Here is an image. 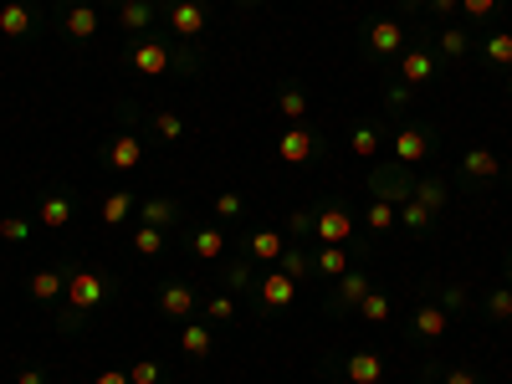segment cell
<instances>
[{
    "label": "cell",
    "mask_w": 512,
    "mask_h": 384,
    "mask_svg": "<svg viewBox=\"0 0 512 384\" xmlns=\"http://www.w3.org/2000/svg\"><path fill=\"white\" fill-rule=\"evenodd\" d=\"M113 303H118V277L113 272L67 262V292H62V308H57V333H77L82 323L98 318Z\"/></svg>",
    "instance_id": "1"
},
{
    "label": "cell",
    "mask_w": 512,
    "mask_h": 384,
    "mask_svg": "<svg viewBox=\"0 0 512 384\" xmlns=\"http://www.w3.org/2000/svg\"><path fill=\"white\" fill-rule=\"evenodd\" d=\"M123 67L139 72V77H164V72H175V77H200L205 57H200L195 47H185V41H175L169 31H144V36H128Z\"/></svg>",
    "instance_id": "2"
},
{
    "label": "cell",
    "mask_w": 512,
    "mask_h": 384,
    "mask_svg": "<svg viewBox=\"0 0 512 384\" xmlns=\"http://www.w3.org/2000/svg\"><path fill=\"white\" fill-rule=\"evenodd\" d=\"M164 26L175 31V41H185V47H195V41L210 31V11H205V0H154Z\"/></svg>",
    "instance_id": "3"
},
{
    "label": "cell",
    "mask_w": 512,
    "mask_h": 384,
    "mask_svg": "<svg viewBox=\"0 0 512 384\" xmlns=\"http://www.w3.org/2000/svg\"><path fill=\"white\" fill-rule=\"evenodd\" d=\"M369 195L374 200H390V205H405L415 195V169L400 164V159H379L369 169Z\"/></svg>",
    "instance_id": "4"
},
{
    "label": "cell",
    "mask_w": 512,
    "mask_h": 384,
    "mask_svg": "<svg viewBox=\"0 0 512 384\" xmlns=\"http://www.w3.org/2000/svg\"><path fill=\"white\" fill-rule=\"evenodd\" d=\"M251 303H256V313L277 318V313H287V308L297 303V282H292L282 267H262V277H256V292H251Z\"/></svg>",
    "instance_id": "5"
},
{
    "label": "cell",
    "mask_w": 512,
    "mask_h": 384,
    "mask_svg": "<svg viewBox=\"0 0 512 384\" xmlns=\"http://www.w3.org/2000/svg\"><path fill=\"white\" fill-rule=\"evenodd\" d=\"M323 154H328V144H323L318 128H308V123H287V134L277 139V159H282V164H292V169L318 164Z\"/></svg>",
    "instance_id": "6"
},
{
    "label": "cell",
    "mask_w": 512,
    "mask_h": 384,
    "mask_svg": "<svg viewBox=\"0 0 512 384\" xmlns=\"http://www.w3.org/2000/svg\"><path fill=\"white\" fill-rule=\"evenodd\" d=\"M395 77L405 82V88H425V82L441 77V62H436V52H431V41H425V31H420L415 47H405V52L395 57Z\"/></svg>",
    "instance_id": "7"
},
{
    "label": "cell",
    "mask_w": 512,
    "mask_h": 384,
    "mask_svg": "<svg viewBox=\"0 0 512 384\" xmlns=\"http://www.w3.org/2000/svg\"><path fill=\"white\" fill-rule=\"evenodd\" d=\"M364 57L369 62H395L400 52H405V41H410V31L400 26V21H364Z\"/></svg>",
    "instance_id": "8"
},
{
    "label": "cell",
    "mask_w": 512,
    "mask_h": 384,
    "mask_svg": "<svg viewBox=\"0 0 512 384\" xmlns=\"http://www.w3.org/2000/svg\"><path fill=\"white\" fill-rule=\"evenodd\" d=\"M369 287H374V277H369L364 267H349L344 277L333 282V292L323 297V313H328V318H338V313H354V308L364 303V292H369Z\"/></svg>",
    "instance_id": "9"
},
{
    "label": "cell",
    "mask_w": 512,
    "mask_h": 384,
    "mask_svg": "<svg viewBox=\"0 0 512 384\" xmlns=\"http://www.w3.org/2000/svg\"><path fill=\"white\" fill-rule=\"evenodd\" d=\"M154 303H159V313H164V318L190 323V318H195V308H200V292H195L185 277H169V282H159V287H154Z\"/></svg>",
    "instance_id": "10"
},
{
    "label": "cell",
    "mask_w": 512,
    "mask_h": 384,
    "mask_svg": "<svg viewBox=\"0 0 512 384\" xmlns=\"http://www.w3.org/2000/svg\"><path fill=\"white\" fill-rule=\"evenodd\" d=\"M57 26H62V36H67V41H77V47H82V41H93V36H98L103 16H98L93 0H62Z\"/></svg>",
    "instance_id": "11"
},
{
    "label": "cell",
    "mask_w": 512,
    "mask_h": 384,
    "mask_svg": "<svg viewBox=\"0 0 512 384\" xmlns=\"http://www.w3.org/2000/svg\"><path fill=\"white\" fill-rule=\"evenodd\" d=\"M318 246H349L354 241V210H344L338 200H323L318 205V231H313Z\"/></svg>",
    "instance_id": "12"
},
{
    "label": "cell",
    "mask_w": 512,
    "mask_h": 384,
    "mask_svg": "<svg viewBox=\"0 0 512 384\" xmlns=\"http://www.w3.org/2000/svg\"><path fill=\"white\" fill-rule=\"evenodd\" d=\"M436 154V128H425V123H400L395 128V159L400 164H425V159H431Z\"/></svg>",
    "instance_id": "13"
},
{
    "label": "cell",
    "mask_w": 512,
    "mask_h": 384,
    "mask_svg": "<svg viewBox=\"0 0 512 384\" xmlns=\"http://www.w3.org/2000/svg\"><path fill=\"white\" fill-rule=\"evenodd\" d=\"M77 221V195L72 190H47V195H36V226H47V231H67Z\"/></svg>",
    "instance_id": "14"
},
{
    "label": "cell",
    "mask_w": 512,
    "mask_h": 384,
    "mask_svg": "<svg viewBox=\"0 0 512 384\" xmlns=\"http://www.w3.org/2000/svg\"><path fill=\"white\" fill-rule=\"evenodd\" d=\"M282 251H287V236L272 231V226H256L241 236V256H251L256 267H277L282 262Z\"/></svg>",
    "instance_id": "15"
},
{
    "label": "cell",
    "mask_w": 512,
    "mask_h": 384,
    "mask_svg": "<svg viewBox=\"0 0 512 384\" xmlns=\"http://www.w3.org/2000/svg\"><path fill=\"white\" fill-rule=\"evenodd\" d=\"M446 333H451V313L441 303H420L410 313V338H415V344H441Z\"/></svg>",
    "instance_id": "16"
},
{
    "label": "cell",
    "mask_w": 512,
    "mask_h": 384,
    "mask_svg": "<svg viewBox=\"0 0 512 384\" xmlns=\"http://www.w3.org/2000/svg\"><path fill=\"white\" fill-rule=\"evenodd\" d=\"M185 221V205L175 195H144L139 200V226H159V231H175Z\"/></svg>",
    "instance_id": "17"
},
{
    "label": "cell",
    "mask_w": 512,
    "mask_h": 384,
    "mask_svg": "<svg viewBox=\"0 0 512 384\" xmlns=\"http://www.w3.org/2000/svg\"><path fill=\"white\" fill-rule=\"evenodd\" d=\"M425 41H431L436 62H466L472 57V31H461V26H436V31H425Z\"/></svg>",
    "instance_id": "18"
},
{
    "label": "cell",
    "mask_w": 512,
    "mask_h": 384,
    "mask_svg": "<svg viewBox=\"0 0 512 384\" xmlns=\"http://www.w3.org/2000/svg\"><path fill=\"white\" fill-rule=\"evenodd\" d=\"M103 164H108V169H118V175H134V169L144 164V144H139V134H134V128H123L118 139H108V149H103Z\"/></svg>",
    "instance_id": "19"
},
{
    "label": "cell",
    "mask_w": 512,
    "mask_h": 384,
    "mask_svg": "<svg viewBox=\"0 0 512 384\" xmlns=\"http://www.w3.org/2000/svg\"><path fill=\"white\" fill-rule=\"evenodd\" d=\"M461 180H466V185H497V180H502V154H492V149H466V154H461Z\"/></svg>",
    "instance_id": "20"
},
{
    "label": "cell",
    "mask_w": 512,
    "mask_h": 384,
    "mask_svg": "<svg viewBox=\"0 0 512 384\" xmlns=\"http://www.w3.org/2000/svg\"><path fill=\"white\" fill-rule=\"evenodd\" d=\"M26 292H31V303L57 308L62 292H67V267H41V272H31V277H26Z\"/></svg>",
    "instance_id": "21"
},
{
    "label": "cell",
    "mask_w": 512,
    "mask_h": 384,
    "mask_svg": "<svg viewBox=\"0 0 512 384\" xmlns=\"http://www.w3.org/2000/svg\"><path fill=\"white\" fill-rule=\"evenodd\" d=\"M0 31H6L11 41H31L41 31V16L26 6V0H6V6H0Z\"/></svg>",
    "instance_id": "22"
},
{
    "label": "cell",
    "mask_w": 512,
    "mask_h": 384,
    "mask_svg": "<svg viewBox=\"0 0 512 384\" xmlns=\"http://www.w3.org/2000/svg\"><path fill=\"white\" fill-rule=\"evenodd\" d=\"M338 379L344 384H379L384 379V359L374 349H354L344 364H338Z\"/></svg>",
    "instance_id": "23"
},
{
    "label": "cell",
    "mask_w": 512,
    "mask_h": 384,
    "mask_svg": "<svg viewBox=\"0 0 512 384\" xmlns=\"http://www.w3.org/2000/svg\"><path fill=\"white\" fill-rule=\"evenodd\" d=\"M216 277H221V287L226 292H256V277H262V267L251 262V256H231V262H216Z\"/></svg>",
    "instance_id": "24"
},
{
    "label": "cell",
    "mask_w": 512,
    "mask_h": 384,
    "mask_svg": "<svg viewBox=\"0 0 512 384\" xmlns=\"http://www.w3.org/2000/svg\"><path fill=\"white\" fill-rule=\"evenodd\" d=\"M118 31H128V36H144V31H154V21H159V6L154 0H118Z\"/></svg>",
    "instance_id": "25"
},
{
    "label": "cell",
    "mask_w": 512,
    "mask_h": 384,
    "mask_svg": "<svg viewBox=\"0 0 512 384\" xmlns=\"http://www.w3.org/2000/svg\"><path fill=\"white\" fill-rule=\"evenodd\" d=\"M180 354L185 359H210V354H216V323H200V318H190L185 328H180Z\"/></svg>",
    "instance_id": "26"
},
{
    "label": "cell",
    "mask_w": 512,
    "mask_h": 384,
    "mask_svg": "<svg viewBox=\"0 0 512 384\" xmlns=\"http://www.w3.org/2000/svg\"><path fill=\"white\" fill-rule=\"evenodd\" d=\"M190 256L195 262H226V231L221 226H195L190 231Z\"/></svg>",
    "instance_id": "27"
},
{
    "label": "cell",
    "mask_w": 512,
    "mask_h": 384,
    "mask_svg": "<svg viewBox=\"0 0 512 384\" xmlns=\"http://www.w3.org/2000/svg\"><path fill=\"white\" fill-rule=\"evenodd\" d=\"M134 205H139V200H134V190H123V185H118V190H108V195H103V205H98V221H103L108 231H118L128 216H134Z\"/></svg>",
    "instance_id": "28"
},
{
    "label": "cell",
    "mask_w": 512,
    "mask_h": 384,
    "mask_svg": "<svg viewBox=\"0 0 512 384\" xmlns=\"http://www.w3.org/2000/svg\"><path fill=\"white\" fill-rule=\"evenodd\" d=\"M349 149H354L359 159H379V149H384V128H379L374 118H359V123L349 128Z\"/></svg>",
    "instance_id": "29"
},
{
    "label": "cell",
    "mask_w": 512,
    "mask_h": 384,
    "mask_svg": "<svg viewBox=\"0 0 512 384\" xmlns=\"http://www.w3.org/2000/svg\"><path fill=\"white\" fill-rule=\"evenodd\" d=\"M482 62H487L492 72H512V31H507V26H502V31H487Z\"/></svg>",
    "instance_id": "30"
},
{
    "label": "cell",
    "mask_w": 512,
    "mask_h": 384,
    "mask_svg": "<svg viewBox=\"0 0 512 384\" xmlns=\"http://www.w3.org/2000/svg\"><path fill=\"white\" fill-rule=\"evenodd\" d=\"M277 113L287 123H308V93L297 88V82H282V88H277Z\"/></svg>",
    "instance_id": "31"
},
{
    "label": "cell",
    "mask_w": 512,
    "mask_h": 384,
    "mask_svg": "<svg viewBox=\"0 0 512 384\" xmlns=\"http://www.w3.org/2000/svg\"><path fill=\"white\" fill-rule=\"evenodd\" d=\"M313 272L338 282V277L349 272V246H318V251H313Z\"/></svg>",
    "instance_id": "32"
},
{
    "label": "cell",
    "mask_w": 512,
    "mask_h": 384,
    "mask_svg": "<svg viewBox=\"0 0 512 384\" xmlns=\"http://www.w3.org/2000/svg\"><path fill=\"white\" fill-rule=\"evenodd\" d=\"M431 221H436V210H431V205H420L415 195L400 205V231H410V236H425V231H431Z\"/></svg>",
    "instance_id": "33"
},
{
    "label": "cell",
    "mask_w": 512,
    "mask_h": 384,
    "mask_svg": "<svg viewBox=\"0 0 512 384\" xmlns=\"http://www.w3.org/2000/svg\"><path fill=\"white\" fill-rule=\"evenodd\" d=\"M354 313H359L364 323H390V313H395V303H390V297H384L379 287H369V292H364V303H359Z\"/></svg>",
    "instance_id": "34"
},
{
    "label": "cell",
    "mask_w": 512,
    "mask_h": 384,
    "mask_svg": "<svg viewBox=\"0 0 512 384\" xmlns=\"http://www.w3.org/2000/svg\"><path fill=\"white\" fill-rule=\"evenodd\" d=\"M364 221H369V231H374V236H384V231H395V226H400V205L374 200V205L364 210Z\"/></svg>",
    "instance_id": "35"
},
{
    "label": "cell",
    "mask_w": 512,
    "mask_h": 384,
    "mask_svg": "<svg viewBox=\"0 0 512 384\" xmlns=\"http://www.w3.org/2000/svg\"><path fill=\"white\" fill-rule=\"evenodd\" d=\"M205 323H221V328H226V323H236V292H226V287H221V292H210V303H205Z\"/></svg>",
    "instance_id": "36"
},
{
    "label": "cell",
    "mask_w": 512,
    "mask_h": 384,
    "mask_svg": "<svg viewBox=\"0 0 512 384\" xmlns=\"http://www.w3.org/2000/svg\"><path fill=\"white\" fill-rule=\"evenodd\" d=\"M164 236H169V231H159V226H139V231H134V256H144V262L164 256Z\"/></svg>",
    "instance_id": "37"
},
{
    "label": "cell",
    "mask_w": 512,
    "mask_h": 384,
    "mask_svg": "<svg viewBox=\"0 0 512 384\" xmlns=\"http://www.w3.org/2000/svg\"><path fill=\"white\" fill-rule=\"evenodd\" d=\"M313 231H318V205L308 210V205H297L292 216H287V236H297V241H313Z\"/></svg>",
    "instance_id": "38"
},
{
    "label": "cell",
    "mask_w": 512,
    "mask_h": 384,
    "mask_svg": "<svg viewBox=\"0 0 512 384\" xmlns=\"http://www.w3.org/2000/svg\"><path fill=\"white\" fill-rule=\"evenodd\" d=\"M415 200H420V205H431L436 216H441V210L451 205V195H446V180H415Z\"/></svg>",
    "instance_id": "39"
},
{
    "label": "cell",
    "mask_w": 512,
    "mask_h": 384,
    "mask_svg": "<svg viewBox=\"0 0 512 384\" xmlns=\"http://www.w3.org/2000/svg\"><path fill=\"white\" fill-rule=\"evenodd\" d=\"M482 313H487L492 323H512V287H492L487 303H482Z\"/></svg>",
    "instance_id": "40"
},
{
    "label": "cell",
    "mask_w": 512,
    "mask_h": 384,
    "mask_svg": "<svg viewBox=\"0 0 512 384\" xmlns=\"http://www.w3.org/2000/svg\"><path fill=\"white\" fill-rule=\"evenodd\" d=\"M277 267H282V272H287L292 282H303V277L313 272V256H308L303 246H287V251H282V262H277Z\"/></svg>",
    "instance_id": "41"
},
{
    "label": "cell",
    "mask_w": 512,
    "mask_h": 384,
    "mask_svg": "<svg viewBox=\"0 0 512 384\" xmlns=\"http://www.w3.org/2000/svg\"><path fill=\"white\" fill-rule=\"evenodd\" d=\"M149 123H154V134H159L164 144H180V139H185V118H180V113H149Z\"/></svg>",
    "instance_id": "42"
},
{
    "label": "cell",
    "mask_w": 512,
    "mask_h": 384,
    "mask_svg": "<svg viewBox=\"0 0 512 384\" xmlns=\"http://www.w3.org/2000/svg\"><path fill=\"white\" fill-rule=\"evenodd\" d=\"M436 303L456 318V313H466V303H472V297H466V287H461V282H441V287H436Z\"/></svg>",
    "instance_id": "43"
},
{
    "label": "cell",
    "mask_w": 512,
    "mask_h": 384,
    "mask_svg": "<svg viewBox=\"0 0 512 384\" xmlns=\"http://www.w3.org/2000/svg\"><path fill=\"white\" fill-rule=\"evenodd\" d=\"M128 384H164V369L154 359H134L128 364Z\"/></svg>",
    "instance_id": "44"
},
{
    "label": "cell",
    "mask_w": 512,
    "mask_h": 384,
    "mask_svg": "<svg viewBox=\"0 0 512 384\" xmlns=\"http://www.w3.org/2000/svg\"><path fill=\"white\" fill-rule=\"evenodd\" d=\"M241 216H246V200H241L236 190L216 195V221H241Z\"/></svg>",
    "instance_id": "45"
},
{
    "label": "cell",
    "mask_w": 512,
    "mask_h": 384,
    "mask_svg": "<svg viewBox=\"0 0 512 384\" xmlns=\"http://www.w3.org/2000/svg\"><path fill=\"white\" fill-rule=\"evenodd\" d=\"M0 236H6L11 246H21V241H31V221L26 216H6L0 221Z\"/></svg>",
    "instance_id": "46"
},
{
    "label": "cell",
    "mask_w": 512,
    "mask_h": 384,
    "mask_svg": "<svg viewBox=\"0 0 512 384\" xmlns=\"http://www.w3.org/2000/svg\"><path fill=\"white\" fill-rule=\"evenodd\" d=\"M384 103H390V113H405V108L415 103V88H405V82L395 77V82H390V93H384Z\"/></svg>",
    "instance_id": "47"
},
{
    "label": "cell",
    "mask_w": 512,
    "mask_h": 384,
    "mask_svg": "<svg viewBox=\"0 0 512 384\" xmlns=\"http://www.w3.org/2000/svg\"><path fill=\"white\" fill-rule=\"evenodd\" d=\"M436 374H441V384H482L466 364H436Z\"/></svg>",
    "instance_id": "48"
},
{
    "label": "cell",
    "mask_w": 512,
    "mask_h": 384,
    "mask_svg": "<svg viewBox=\"0 0 512 384\" xmlns=\"http://www.w3.org/2000/svg\"><path fill=\"white\" fill-rule=\"evenodd\" d=\"M492 11H497V0H461V16L466 21H487Z\"/></svg>",
    "instance_id": "49"
},
{
    "label": "cell",
    "mask_w": 512,
    "mask_h": 384,
    "mask_svg": "<svg viewBox=\"0 0 512 384\" xmlns=\"http://www.w3.org/2000/svg\"><path fill=\"white\" fill-rule=\"evenodd\" d=\"M93 384H128V364H103L93 374Z\"/></svg>",
    "instance_id": "50"
},
{
    "label": "cell",
    "mask_w": 512,
    "mask_h": 384,
    "mask_svg": "<svg viewBox=\"0 0 512 384\" xmlns=\"http://www.w3.org/2000/svg\"><path fill=\"white\" fill-rule=\"evenodd\" d=\"M420 6L431 11V16H456V11H461V0H420Z\"/></svg>",
    "instance_id": "51"
},
{
    "label": "cell",
    "mask_w": 512,
    "mask_h": 384,
    "mask_svg": "<svg viewBox=\"0 0 512 384\" xmlns=\"http://www.w3.org/2000/svg\"><path fill=\"white\" fill-rule=\"evenodd\" d=\"M16 384H47V369H41V364H26V369L16 374Z\"/></svg>",
    "instance_id": "52"
},
{
    "label": "cell",
    "mask_w": 512,
    "mask_h": 384,
    "mask_svg": "<svg viewBox=\"0 0 512 384\" xmlns=\"http://www.w3.org/2000/svg\"><path fill=\"white\" fill-rule=\"evenodd\" d=\"M236 6H262V0H236Z\"/></svg>",
    "instance_id": "53"
},
{
    "label": "cell",
    "mask_w": 512,
    "mask_h": 384,
    "mask_svg": "<svg viewBox=\"0 0 512 384\" xmlns=\"http://www.w3.org/2000/svg\"><path fill=\"white\" fill-rule=\"evenodd\" d=\"M507 282H512V251H507Z\"/></svg>",
    "instance_id": "54"
},
{
    "label": "cell",
    "mask_w": 512,
    "mask_h": 384,
    "mask_svg": "<svg viewBox=\"0 0 512 384\" xmlns=\"http://www.w3.org/2000/svg\"><path fill=\"white\" fill-rule=\"evenodd\" d=\"M507 98H512V72H507Z\"/></svg>",
    "instance_id": "55"
},
{
    "label": "cell",
    "mask_w": 512,
    "mask_h": 384,
    "mask_svg": "<svg viewBox=\"0 0 512 384\" xmlns=\"http://www.w3.org/2000/svg\"><path fill=\"white\" fill-rule=\"evenodd\" d=\"M420 384H431V379H420Z\"/></svg>",
    "instance_id": "56"
}]
</instances>
